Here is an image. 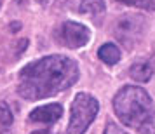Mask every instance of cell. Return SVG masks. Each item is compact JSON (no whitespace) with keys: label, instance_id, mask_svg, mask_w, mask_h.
<instances>
[{"label":"cell","instance_id":"obj_1","mask_svg":"<svg viewBox=\"0 0 155 134\" xmlns=\"http://www.w3.org/2000/svg\"><path fill=\"white\" fill-rule=\"evenodd\" d=\"M78 80V66L68 56L52 54L26 64L19 71L18 92L25 99H44L66 91Z\"/></svg>","mask_w":155,"mask_h":134},{"label":"cell","instance_id":"obj_2","mask_svg":"<svg viewBox=\"0 0 155 134\" xmlns=\"http://www.w3.org/2000/svg\"><path fill=\"white\" fill-rule=\"evenodd\" d=\"M113 112L124 126L141 129L152 122L155 108L150 94L145 89L136 85H126L113 98Z\"/></svg>","mask_w":155,"mask_h":134},{"label":"cell","instance_id":"obj_3","mask_svg":"<svg viewBox=\"0 0 155 134\" xmlns=\"http://www.w3.org/2000/svg\"><path fill=\"white\" fill-rule=\"evenodd\" d=\"M98 110L99 103L94 96L85 94V92L77 94L71 103V115L66 134H84L87 127L92 124V120L96 119Z\"/></svg>","mask_w":155,"mask_h":134},{"label":"cell","instance_id":"obj_4","mask_svg":"<svg viewBox=\"0 0 155 134\" xmlns=\"http://www.w3.org/2000/svg\"><path fill=\"white\" fill-rule=\"evenodd\" d=\"M147 21L141 14H122L119 16L112 26L113 37L126 47H134L141 40V37L145 33Z\"/></svg>","mask_w":155,"mask_h":134},{"label":"cell","instance_id":"obj_5","mask_svg":"<svg viewBox=\"0 0 155 134\" xmlns=\"http://www.w3.org/2000/svg\"><path fill=\"white\" fill-rule=\"evenodd\" d=\"M58 42L68 49H80L91 40V30L75 21H64L56 31Z\"/></svg>","mask_w":155,"mask_h":134},{"label":"cell","instance_id":"obj_6","mask_svg":"<svg viewBox=\"0 0 155 134\" xmlns=\"http://www.w3.org/2000/svg\"><path fill=\"white\" fill-rule=\"evenodd\" d=\"M61 117H63V106L59 103L38 106V108H35L30 113V120L31 122H44V124H54Z\"/></svg>","mask_w":155,"mask_h":134},{"label":"cell","instance_id":"obj_7","mask_svg":"<svg viewBox=\"0 0 155 134\" xmlns=\"http://www.w3.org/2000/svg\"><path fill=\"white\" fill-rule=\"evenodd\" d=\"M131 77L138 82H148L152 78V73H153V68L148 61H138L131 66Z\"/></svg>","mask_w":155,"mask_h":134},{"label":"cell","instance_id":"obj_8","mask_svg":"<svg viewBox=\"0 0 155 134\" xmlns=\"http://www.w3.org/2000/svg\"><path fill=\"white\" fill-rule=\"evenodd\" d=\"M98 57L106 64H115L120 59V51L115 44H103L98 51Z\"/></svg>","mask_w":155,"mask_h":134},{"label":"cell","instance_id":"obj_9","mask_svg":"<svg viewBox=\"0 0 155 134\" xmlns=\"http://www.w3.org/2000/svg\"><path fill=\"white\" fill-rule=\"evenodd\" d=\"M77 11L85 12V14H98L105 11V2L103 0H80Z\"/></svg>","mask_w":155,"mask_h":134},{"label":"cell","instance_id":"obj_10","mask_svg":"<svg viewBox=\"0 0 155 134\" xmlns=\"http://www.w3.org/2000/svg\"><path fill=\"white\" fill-rule=\"evenodd\" d=\"M12 124V112H11V108L7 106V103H0V127L2 129H5Z\"/></svg>","mask_w":155,"mask_h":134},{"label":"cell","instance_id":"obj_11","mask_svg":"<svg viewBox=\"0 0 155 134\" xmlns=\"http://www.w3.org/2000/svg\"><path fill=\"white\" fill-rule=\"evenodd\" d=\"M126 5H133V7L147 9V11H155V0H119Z\"/></svg>","mask_w":155,"mask_h":134},{"label":"cell","instance_id":"obj_12","mask_svg":"<svg viewBox=\"0 0 155 134\" xmlns=\"http://www.w3.org/2000/svg\"><path fill=\"white\" fill-rule=\"evenodd\" d=\"M105 134H127V132H126V131H122L117 124L110 122V124L106 126V129H105Z\"/></svg>","mask_w":155,"mask_h":134},{"label":"cell","instance_id":"obj_13","mask_svg":"<svg viewBox=\"0 0 155 134\" xmlns=\"http://www.w3.org/2000/svg\"><path fill=\"white\" fill-rule=\"evenodd\" d=\"M141 134H155V127L152 124H147L141 127Z\"/></svg>","mask_w":155,"mask_h":134},{"label":"cell","instance_id":"obj_14","mask_svg":"<svg viewBox=\"0 0 155 134\" xmlns=\"http://www.w3.org/2000/svg\"><path fill=\"white\" fill-rule=\"evenodd\" d=\"M148 63L152 64V68H153V70H155V54H153V56H152V59H150Z\"/></svg>","mask_w":155,"mask_h":134},{"label":"cell","instance_id":"obj_15","mask_svg":"<svg viewBox=\"0 0 155 134\" xmlns=\"http://www.w3.org/2000/svg\"><path fill=\"white\" fill-rule=\"evenodd\" d=\"M31 134H52V132H49V131H35V132H31Z\"/></svg>","mask_w":155,"mask_h":134},{"label":"cell","instance_id":"obj_16","mask_svg":"<svg viewBox=\"0 0 155 134\" xmlns=\"http://www.w3.org/2000/svg\"><path fill=\"white\" fill-rule=\"evenodd\" d=\"M2 2H4V0H0V5H2Z\"/></svg>","mask_w":155,"mask_h":134}]
</instances>
